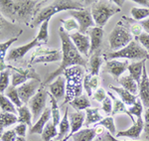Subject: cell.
Returning a JSON list of instances; mask_svg holds the SVG:
<instances>
[{
  "label": "cell",
  "instance_id": "1",
  "mask_svg": "<svg viewBox=\"0 0 149 141\" xmlns=\"http://www.w3.org/2000/svg\"><path fill=\"white\" fill-rule=\"evenodd\" d=\"M41 1L36 0H0V13L11 22H23L29 25L39 9Z\"/></svg>",
  "mask_w": 149,
  "mask_h": 141
},
{
  "label": "cell",
  "instance_id": "2",
  "mask_svg": "<svg viewBox=\"0 0 149 141\" xmlns=\"http://www.w3.org/2000/svg\"><path fill=\"white\" fill-rule=\"evenodd\" d=\"M59 35L61 38L62 43V55H63V59H62V64L60 65L59 68L52 74L48 76L47 80L45 81L43 85H46L48 83H52L54 78H57L58 76H63V73L67 69L71 68L74 66H80L81 68H86V62L85 58L80 54V52L77 50L74 47V43L72 42L70 34L66 32L63 27L59 28Z\"/></svg>",
  "mask_w": 149,
  "mask_h": 141
},
{
  "label": "cell",
  "instance_id": "3",
  "mask_svg": "<svg viewBox=\"0 0 149 141\" xmlns=\"http://www.w3.org/2000/svg\"><path fill=\"white\" fill-rule=\"evenodd\" d=\"M85 9V5H83L81 1H74V0H59L55 1L52 4L48 5L44 8L40 9L35 15L32 23L30 24L31 28L41 25L44 21L50 20L55 14L61 11H72V10H81Z\"/></svg>",
  "mask_w": 149,
  "mask_h": 141
},
{
  "label": "cell",
  "instance_id": "4",
  "mask_svg": "<svg viewBox=\"0 0 149 141\" xmlns=\"http://www.w3.org/2000/svg\"><path fill=\"white\" fill-rule=\"evenodd\" d=\"M66 78V97L62 106L71 102L76 97L81 95L84 83V68L80 66H74L67 69L63 73Z\"/></svg>",
  "mask_w": 149,
  "mask_h": 141
},
{
  "label": "cell",
  "instance_id": "5",
  "mask_svg": "<svg viewBox=\"0 0 149 141\" xmlns=\"http://www.w3.org/2000/svg\"><path fill=\"white\" fill-rule=\"evenodd\" d=\"M149 58V54L144 48L137 42V40H132L126 47L118 51L111 52L104 55V59L107 61L117 59H128L133 61H143Z\"/></svg>",
  "mask_w": 149,
  "mask_h": 141
},
{
  "label": "cell",
  "instance_id": "6",
  "mask_svg": "<svg viewBox=\"0 0 149 141\" xmlns=\"http://www.w3.org/2000/svg\"><path fill=\"white\" fill-rule=\"evenodd\" d=\"M91 12L95 24L97 27L102 28L114 14L120 12V8L112 1H95L93 2Z\"/></svg>",
  "mask_w": 149,
  "mask_h": 141
},
{
  "label": "cell",
  "instance_id": "7",
  "mask_svg": "<svg viewBox=\"0 0 149 141\" xmlns=\"http://www.w3.org/2000/svg\"><path fill=\"white\" fill-rule=\"evenodd\" d=\"M132 41V35L125 26L123 25L122 21L117 23L115 27L112 29L111 33L109 36V48L112 52L121 50L122 48L126 47Z\"/></svg>",
  "mask_w": 149,
  "mask_h": 141
},
{
  "label": "cell",
  "instance_id": "8",
  "mask_svg": "<svg viewBox=\"0 0 149 141\" xmlns=\"http://www.w3.org/2000/svg\"><path fill=\"white\" fill-rule=\"evenodd\" d=\"M62 60V54L58 50H52L44 46L36 47L32 52L29 65L32 66L34 64H49L53 62H58Z\"/></svg>",
  "mask_w": 149,
  "mask_h": 141
},
{
  "label": "cell",
  "instance_id": "9",
  "mask_svg": "<svg viewBox=\"0 0 149 141\" xmlns=\"http://www.w3.org/2000/svg\"><path fill=\"white\" fill-rule=\"evenodd\" d=\"M8 68L12 71L11 85L14 88H17L30 80L41 81L40 76L36 73L34 69H20L13 66H8Z\"/></svg>",
  "mask_w": 149,
  "mask_h": 141
},
{
  "label": "cell",
  "instance_id": "10",
  "mask_svg": "<svg viewBox=\"0 0 149 141\" xmlns=\"http://www.w3.org/2000/svg\"><path fill=\"white\" fill-rule=\"evenodd\" d=\"M48 97H49V92L45 90L44 85H42L39 90L37 92V94L28 102L29 108L32 112V116L34 119L38 120V117H40L43 111L46 109V101Z\"/></svg>",
  "mask_w": 149,
  "mask_h": 141
},
{
  "label": "cell",
  "instance_id": "11",
  "mask_svg": "<svg viewBox=\"0 0 149 141\" xmlns=\"http://www.w3.org/2000/svg\"><path fill=\"white\" fill-rule=\"evenodd\" d=\"M70 14L79 24V32L81 34H86L91 28L95 27V21H93L92 12L88 9H81V10H72Z\"/></svg>",
  "mask_w": 149,
  "mask_h": 141
},
{
  "label": "cell",
  "instance_id": "12",
  "mask_svg": "<svg viewBox=\"0 0 149 141\" xmlns=\"http://www.w3.org/2000/svg\"><path fill=\"white\" fill-rule=\"evenodd\" d=\"M41 85H41V81L30 80L28 82H26L25 83H23V85L16 88L22 103L24 104L28 103L30 101V99L37 94V92L39 90Z\"/></svg>",
  "mask_w": 149,
  "mask_h": 141
},
{
  "label": "cell",
  "instance_id": "13",
  "mask_svg": "<svg viewBox=\"0 0 149 141\" xmlns=\"http://www.w3.org/2000/svg\"><path fill=\"white\" fill-rule=\"evenodd\" d=\"M70 38L81 55H85L86 57L90 55L91 42L90 37L86 36V34L85 35L81 34L80 32H74L70 34Z\"/></svg>",
  "mask_w": 149,
  "mask_h": 141
},
{
  "label": "cell",
  "instance_id": "14",
  "mask_svg": "<svg viewBox=\"0 0 149 141\" xmlns=\"http://www.w3.org/2000/svg\"><path fill=\"white\" fill-rule=\"evenodd\" d=\"M39 46H41V44L35 38L34 40H32V41L30 43H28V44L23 45V46H21V47L11 49L8 55L6 56V61L12 62V61H18V60H20V59H23L24 56H25L30 50H32L33 48L39 47Z\"/></svg>",
  "mask_w": 149,
  "mask_h": 141
},
{
  "label": "cell",
  "instance_id": "15",
  "mask_svg": "<svg viewBox=\"0 0 149 141\" xmlns=\"http://www.w3.org/2000/svg\"><path fill=\"white\" fill-rule=\"evenodd\" d=\"M69 120H70V125H71V130H70L69 135L63 141H68L70 139V137H72V135L81 129V126L85 124L86 113L84 111L71 112L69 114Z\"/></svg>",
  "mask_w": 149,
  "mask_h": 141
},
{
  "label": "cell",
  "instance_id": "16",
  "mask_svg": "<svg viewBox=\"0 0 149 141\" xmlns=\"http://www.w3.org/2000/svg\"><path fill=\"white\" fill-rule=\"evenodd\" d=\"M128 66H129V64L127 61L120 62V61H117V60H110V61L107 62L105 71H107L109 75H111L114 80L118 81L122 74L127 70Z\"/></svg>",
  "mask_w": 149,
  "mask_h": 141
},
{
  "label": "cell",
  "instance_id": "17",
  "mask_svg": "<svg viewBox=\"0 0 149 141\" xmlns=\"http://www.w3.org/2000/svg\"><path fill=\"white\" fill-rule=\"evenodd\" d=\"M49 94H52L57 101L65 99V97H66V78L65 76H58L54 82H52L49 85Z\"/></svg>",
  "mask_w": 149,
  "mask_h": 141
},
{
  "label": "cell",
  "instance_id": "18",
  "mask_svg": "<svg viewBox=\"0 0 149 141\" xmlns=\"http://www.w3.org/2000/svg\"><path fill=\"white\" fill-rule=\"evenodd\" d=\"M144 129V120L142 118H137L135 123H133L128 129L121 130L116 132V135L114 136L115 138L118 137H128L131 139H138L141 135V132Z\"/></svg>",
  "mask_w": 149,
  "mask_h": 141
},
{
  "label": "cell",
  "instance_id": "19",
  "mask_svg": "<svg viewBox=\"0 0 149 141\" xmlns=\"http://www.w3.org/2000/svg\"><path fill=\"white\" fill-rule=\"evenodd\" d=\"M138 97L143 106L149 108V78L146 72V65L143 67V73L141 76L140 83L138 85Z\"/></svg>",
  "mask_w": 149,
  "mask_h": 141
},
{
  "label": "cell",
  "instance_id": "20",
  "mask_svg": "<svg viewBox=\"0 0 149 141\" xmlns=\"http://www.w3.org/2000/svg\"><path fill=\"white\" fill-rule=\"evenodd\" d=\"M88 37H90V42H91V49H90V54H95L97 51L100 49V45L102 42V37H103V29L102 27H95L91 28L88 31Z\"/></svg>",
  "mask_w": 149,
  "mask_h": 141
},
{
  "label": "cell",
  "instance_id": "21",
  "mask_svg": "<svg viewBox=\"0 0 149 141\" xmlns=\"http://www.w3.org/2000/svg\"><path fill=\"white\" fill-rule=\"evenodd\" d=\"M51 118H52L51 108L50 107H46V109L43 111V113L38 118V120L30 128V134H42L45 126L47 125V123L49 122Z\"/></svg>",
  "mask_w": 149,
  "mask_h": 141
},
{
  "label": "cell",
  "instance_id": "22",
  "mask_svg": "<svg viewBox=\"0 0 149 141\" xmlns=\"http://www.w3.org/2000/svg\"><path fill=\"white\" fill-rule=\"evenodd\" d=\"M107 95L112 100V112H111V115H115V114L117 113H125L127 115L129 116V118L132 120V122L135 123V119H134L133 116L131 115L130 113H129L128 109H126L125 107V104L123 103V102L121 101L120 99H117L115 95L112 94V92H107Z\"/></svg>",
  "mask_w": 149,
  "mask_h": 141
},
{
  "label": "cell",
  "instance_id": "23",
  "mask_svg": "<svg viewBox=\"0 0 149 141\" xmlns=\"http://www.w3.org/2000/svg\"><path fill=\"white\" fill-rule=\"evenodd\" d=\"M98 85H100V78H98V76H93L91 74L85 75L83 87L85 88L88 97H93V92L97 90Z\"/></svg>",
  "mask_w": 149,
  "mask_h": 141
},
{
  "label": "cell",
  "instance_id": "24",
  "mask_svg": "<svg viewBox=\"0 0 149 141\" xmlns=\"http://www.w3.org/2000/svg\"><path fill=\"white\" fill-rule=\"evenodd\" d=\"M22 34V31L18 33V35H16L15 37L9 39L8 41L0 43V72L4 71L7 69V65L5 64V58H6V53L8 51V49L10 48L12 44H14L18 40V37Z\"/></svg>",
  "mask_w": 149,
  "mask_h": 141
},
{
  "label": "cell",
  "instance_id": "25",
  "mask_svg": "<svg viewBox=\"0 0 149 141\" xmlns=\"http://www.w3.org/2000/svg\"><path fill=\"white\" fill-rule=\"evenodd\" d=\"M70 130H71V125L69 120V108L67 107L65 109L64 116L62 117L61 122L59 124V134L57 136V139L53 141H63L69 135Z\"/></svg>",
  "mask_w": 149,
  "mask_h": 141
},
{
  "label": "cell",
  "instance_id": "26",
  "mask_svg": "<svg viewBox=\"0 0 149 141\" xmlns=\"http://www.w3.org/2000/svg\"><path fill=\"white\" fill-rule=\"evenodd\" d=\"M110 88L119 95V99H121V101L123 102L125 106H131L132 104L135 103V101L137 100V97H136V95L130 94V92H127L126 90H124L123 88L110 85Z\"/></svg>",
  "mask_w": 149,
  "mask_h": 141
},
{
  "label": "cell",
  "instance_id": "27",
  "mask_svg": "<svg viewBox=\"0 0 149 141\" xmlns=\"http://www.w3.org/2000/svg\"><path fill=\"white\" fill-rule=\"evenodd\" d=\"M146 64V60H143V61H138V62H134L132 64H129L128 68H127V71L129 72V76L133 78L134 81L140 83L141 80V76H142L143 73V67Z\"/></svg>",
  "mask_w": 149,
  "mask_h": 141
},
{
  "label": "cell",
  "instance_id": "28",
  "mask_svg": "<svg viewBox=\"0 0 149 141\" xmlns=\"http://www.w3.org/2000/svg\"><path fill=\"white\" fill-rule=\"evenodd\" d=\"M97 133L95 128H84L72 135V141H93Z\"/></svg>",
  "mask_w": 149,
  "mask_h": 141
},
{
  "label": "cell",
  "instance_id": "29",
  "mask_svg": "<svg viewBox=\"0 0 149 141\" xmlns=\"http://www.w3.org/2000/svg\"><path fill=\"white\" fill-rule=\"evenodd\" d=\"M69 103L77 111H83L92 107V103H91L90 99H88V97L85 94H81L80 97H76V99H73Z\"/></svg>",
  "mask_w": 149,
  "mask_h": 141
},
{
  "label": "cell",
  "instance_id": "30",
  "mask_svg": "<svg viewBox=\"0 0 149 141\" xmlns=\"http://www.w3.org/2000/svg\"><path fill=\"white\" fill-rule=\"evenodd\" d=\"M119 85H121V88L126 90L130 94L136 95L138 94V83L134 81L130 76H122L118 80Z\"/></svg>",
  "mask_w": 149,
  "mask_h": 141
},
{
  "label": "cell",
  "instance_id": "31",
  "mask_svg": "<svg viewBox=\"0 0 149 141\" xmlns=\"http://www.w3.org/2000/svg\"><path fill=\"white\" fill-rule=\"evenodd\" d=\"M18 112V122L24 123L29 127H32V112L27 106H22L17 108Z\"/></svg>",
  "mask_w": 149,
  "mask_h": 141
},
{
  "label": "cell",
  "instance_id": "32",
  "mask_svg": "<svg viewBox=\"0 0 149 141\" xmlns=\"http://www.w3.org/2000/svg\"><path fill=\"white\" fill-rule=\"evenodd\" d=\"M103 63V58L100 54L95 53L91 56L88 66H90V74L93 76H98L102 68V65Z\"/></svg>",
  "mask_w": 149,
  "mask_h": 141
},
{
  "label": "cell",
  "instance_id": "33",
  "mask_svg": "<svg viewBox=\"0 0 149 141\" xmlns=\"http://www.w3.org/2000/svg\"><path fill=\"white\" fill-rule=\"evenodd\" d=\"M102 119V116L98 108H88L86 109V120L85 125L90 126L91 124L98 123Z\"/></svg>",
  "mask_w": 149,
  "mask_h": 141
},
{
  "label": "cell",
  "instance_id": "34",
  "mask_svg": "<svg viewBox=\"0 0 149 141\" xmlns=\"http://www.w3.org/2000/svg\"><path fill=\"white\" fill-rule=\"evenodd\" d=\"M49 97H50V101H51V114H52V122L54 123L55 126H59L60 122H61V112H60V108H59V104H58V101L56 100L52 94H49Z\"/></svg>",
  "mask_w": 149,
  "mask_h": 141
},
{
  "label": "cell",
  "instance_id": "35",
  "mask_svg": "<svg viewBox=\"0 0 149 141\" xmlns=\"http://www.w3.org/2000/svg\"><path fill=\"white\" fill-rule=\"evenodd\" d=\"M58 134H59V131L57 130V126H55L52 121H49L45 126L41 136L44 141H51L53 138L57 137Z\"/></svg>",
  "mask_w": 149,
  "mask_h": 141
},
{
  "label": "cell",
  "instance_id": "36",
  "mask_svg": "<svg viewBox=\"0 0 149 141\" xmlns=\"http://www.w3.org/2000/svg\"><path fill=\"white\" fill-rule=\"evenodd\" d=\"M0 109H1V112H10L14 114L18 113L17 107L3 94H0Z\"/></svg>",
  "mask_w": 149,
  "mask_h": 141
},
{
  "label": "cell",
  "instance_id": "37",
  "mask_svg": "<svg viewBox=\"0 0 149 141\" xmlns=\"http://www.w3.org/2000/svg\"><path fill=\"white\" fill-rule=\"evenodd\" d=\"M49 23H50V20H46L41 24V26H40L39 33H38L36 39L38 40V42H39L41 45L47 44L48 41H49Z\"/></svg>",
  "mask_w": 149,
  "mask_h": 141
},
{
  "label": "cell",
  "instance_id": "38",
  "mask_svg": "<svg viewBox=\"0 0 149 141\" xmlns=\"http://www.w3.org/2000/svg\"><path fill=\"white\" fill-rule=\"evenodd\" d=\"M131 16L137 21H143L149 18V7H133L130 10Z\"/></svg>",
  "mask_w": 149,
  "mask_h": 141
},
{
  "label": "cell",
  "instance_id": "39",
  "mask_svg": "<svg viewBox=\"0 0 149 141\" xmlns=\"http://www.w3.org/2000/svg\"><path fill=\"white\" fill-rule=\"evenodd\" d=\"M18 122V116L16 114L10 113V112H0V124L5 127H9L12 124Z\"/></svg>",
  "mask_w": 149,
  "mask_h": 141
},
{
  "label": "cell",
  "instance_id": "40",
  "mask_svg": "<svg viewBox=\"0 0 149 141\" xmlns=\"http://www.w3.org/2000/svg\"><path fill=\"white\" fill-rule=\"evenodd\" d=\"M5 94H6V97L11 100L12 103H13L14 106L17 107V108L23 106L22 101H21L20 97H19L17 88H14L13 85H9L8 88H7V90H5Z\"/></svg>",
  "mask_w": 149,
  "mask_h": 141
},
{
  "label": "cell",
  "instance_id": "41",
  "mask_svg": "<svg viewBox=\"0 0 149 141\" xmlns=\"http://www.w3.org/2000/svg\"><path fill=\"white\" fill-rule=\"evenodd\" d=\"M10 73L11 70L8 68L7 66V69L2 72H0V94H3L5 92V90L8 88L9 83H10Z\"/></svg>",
  "mask_w": 149,
  "mask_h": 141
},
{
  "label": "cell",
  "instance_id": "42",
  "mask_svg": "<svg viewBox=\"0 0 149 141\" xmlns=\"http://www.w3.org/2000/svg\"><path fill=\"white\" fill-rule=\"evenodd\" d=\"M97 124L100 126H102V127H104L105 129L109 130V133L111 134L112 136L116 135V128H115L114 120H113V117H112V116H107V117L102 118Z\"/></svg>",
  "mask_w": 149,
  "mask_h": 141
},
{
  "label": "cell",
  "instance_id": "43",
  "mask_svg": "<svg viewBox=\"0 0 149 141\" xmlns=\"http://www.w3.org/2000/svg\"><path fill=\"white\" fill-rule=\"evenodd\" d=\"M62 24H63V29L66 31L67 33L69 34V32H73V31H77L79 32V24L74 20V18H69L67 20H62Z\"/></svg>",
  "mask_w": 149,
  "mask_h": 141
},
{
  "label": "cell",
  "instance_id": "44",
  "mask_svg": "<svg viewBox=\"0 0 149 141\" xmlns=\"http://www.w3.org/2000/svg\"><path fill=\"white\" fill-rule=\"evenodd\" d=\"M128 111L132 116L134 115L137 118H140L141 114H142V112H143V104H142V102H141V100H138V99L136 100L135 103L132 104L128 108Z\"/></svg>",
  "mask_w": 149,
  "mask_h": 141
},
{
  "label": "cell",
  "instance_id": "45",
  "mask_svg": "<svg viewBox=\"0 0 149 141\" xmlns=\"http://www.w3.org/2000/svg\"><path fill=\"white\" fill-rule=\"evenodd\" d=\"M107 92L102 88H98L93 94V99L97 100V102H102L103 100L107 99Z\"/></svg>",
  "mask_w": 149,
  "mask_h": 141
},
{
  "label": "cell",
  "instance_id": "46",
  "mask_svg": "<svg viewBox=\"0 0 149 141\" xmlns=\"http://www.w3.org/2000/svg\"><path fill=\"white\" fill-rule=\"evenodd\" d=\"M102 111L104 112L105 114H107V115H109V114H111L112 112V100L107 95V99H105L102 102Z\"/></svg>",
  "mask_w": 149,
  "mask_h": 141
},
{
  "label": "cell",
  "instance_id": "47",
  "mask_svg": "<svg viewBox=\"0 0 149 141\" xmlns=\"http://www.w3.org/2000/svg\"><path fill=\"white\" fill-rule=\"evenodd\" d=\"M136 40H138L141 46H142L149 54V34H147V33H142Z\"/></svg>",
  "mask_w": 149,
  "mask_h": 141
},
{
  "label": "cell",
  "instance_id": "48",
  "mask_svg": "<svg viewBox=\"0 0 149 141\" xmlns=\"http://www.w3.org/2000/svg\"><path fill=\"white\" fill-rule=\"evenodd\" d=\"M129 31H130L131 35H133L134 37L137 39L139 36L143 33V28L140 24L135 23V24H132V25L130 26V29H129Z\"/></svg>",
  "mask_w": 149,
  "mask_h": 141
},
{
  "label": "cell",
  "instance_id": "49",
  "mask_svg": "<svg viewBox=\"0 0 149 141\" xmlns=\"http://www.w3.org/2000/svg\"><path fill=\"white\" fill-rule=\"evenodd\" d=\"M16 138H17V134H16L14 129H11L3 132L1 137V141H15Z\"/></svg>",
  "mask_w": 149,
  "mask_h": 141
},
{
  "label": "cell",
  "instance_id": "50",
  "mask_svg": "<svg viewBox=\"0 0 149 141\" xmlns=\"http://www.w3.org/2000/svg\"><path fill=\"white\" fill-rule=\"evenodd\" d=\"M14 131L16 132L17 136H21V137H25L26 132H27V125L24 123H19L14 127Z\"/></svg>",
  "mask_w": 149,
  "mask_h": 141
},
{
  "label": "cell",
  "instance_id": "51",
  "mask_svg": "<svg viewBox=\"0 0 149 141\" xmlns=\"http://www.w3.org/2000/svg\"><path fill=\"white\" fill-rule=\"evenodd\" d=\"M144 134L146 139L149 140V108L145 110L144 113Z\"/></svg>",
  "mask_w": 149,
  "mask_h": 141
},
{
  "label": "cell",
  "instance_id": "52",
  "mask_svg": "<svg viewBox=\"0 0 149 141\" xmlns=\"http://www.w3.org/2000/svg\"><path fill=\"white\" fill-rule=\"evenodd\" d=\"M140 25L142 26V28H143V30L145 31V33L149 34V18H147L146 20L141 21Z\"/></svg>",
  "mask_w": 149,
  "mask_h": 141
},
{
  "label": "cell",
  "instance_id": "53",
  "mask_svg": "<svg viewBox=\"0 0 149 141\" xmlns=\"http://www.w3.org/2000/svg\"><path fill=\"white\" fill-rule=\"evenodd\" d=\"M104 129L105 128L102 127V126H100V125H97L95 127V133H97V135H102V133L104 132Z\"/></svg>",
  "mask_w": 149,
  "mask_h": 141
},
{
  "label": "cell",
  "instance_id": "54",
  "mask_svg": "<svg viewBox=\"0 0 149 141\" xmlns=\"http://www.w3.org/2000/svg\"><path fill=\"white\" fill-rule=\"evenodd\" d=\"M105 137H107V139L109 141H124V140H118L117 138H115L114 136H112L111 134H109V132L105 134Z\"/></svg>",
  "mask_w": 149,
  "mask_h": 141
},
{
  "label": "cell",
  "instance_id": "55",
  "mask_svg": "<svg viewBox=\"0 0 149 141\" xmlns=\"http://www.w3.org/2000/svg\"><path fill=\"white\" fill-rule=\"evenodd\" d=\"M112 2H113V3L117 7H119V8H121V7L123 6V4L125 3V1H124V0H113Z\"/></svg>",
  "mask_w": 149,
  "mask_h": 141
},
{
  "label": "cell",
  "instance_id": "56",
  "mask_svg": "<svg viewBox=\"0 0 149 141\" xmlns=\"http://www.w3.org/2000/svg\"><path fill=\"white\" fill-rule=\"evenodd\" d=\"M135 3H138V4H141V5H144L145 7H148L149 6V2L146 1V0H134Z\"/></svg>",
  "mask_w": 149,
  "mask_h": 141
},
{
  "label": "cell",
  "instance_id": "57",
  "mask_svg": "<svg viewBox=\"0 0 149 141\" xmlns=\"http://www.w3.org/2000/svg\"><path fill=\"white\" fill-rule=\"evenodd\" d=\"M3 25H4V19H3V17H2V14L0 13V31H1Z\"/></svg>",
  "mask_w": 149,
  "mask_h": 141
},
{
  "label": "cell",
  "instance_id": "58",
  "mask_svg": "<svg viewBox=\"0 0 149 141\" xmlns=\"http://www.w3.org/2000/svg\"><path fill=\"white\" fill-rule=\"evenodd\" d=\"M3 129H4V127L3 126L1 125V124H0V140H1V137H2V134H3Z\"/></svg>",
  "mask_w": 149,
  "mask_h": 141
},
{
  "label": "cell",
  "instance_id": "59",
  "mask_svg": "<svg viewBox=\"0 0 149 141\" xmlns=\"http://www.w3.org/2000/svg\"><path fill=\"white\" fill-rule=\"evenodd\" d=\"M15 141H26L25 137H21V136H17V138H16Z\"/></svg>",
  "mask_w": 149,
  "mask_h": 141
},
{
  "label": "cell",
  "instance_id": "60",
  "mask_svg": "<svg viewBox=\"0 0 149 141\" xmlns=\"http://www.w3.org/2000/svg\"><path fill=\"white\" fill-rule=\"evenodd\" d=\"M93 141H102V138H100V137H97V138H95V139L93 140Z\"/></svg>",
  "mask_w": 149,
  "mask_h": 141
},
{
  "label": "cell",
  "instance_id": "61",
  "mask_svg": "<svg viewBox=\"0 0 149 141\" xmlns=\"http://www.w3.org/2000/svg\"><path fill=\"white\" fill-rule=\"evenodd\" d=\"M68 141H72V140H68Z\"/></svg>",
  "mask_w": 149,
  "mask_h": 141
},
{
  "label": "cell",
  "instance_id": "62",
  "mask_svg": "<svg viewBox=\"0 0 149 141\" xmlns=\"http://www.w3.org/2000/svg\"><path fill=\"white\" fill-rule=\"evenodd\" d=\"M148 78H149V76H148Z\"/></svg>",
  "mask_w": 149,
  "mask_h": 141
}]
</instances>
